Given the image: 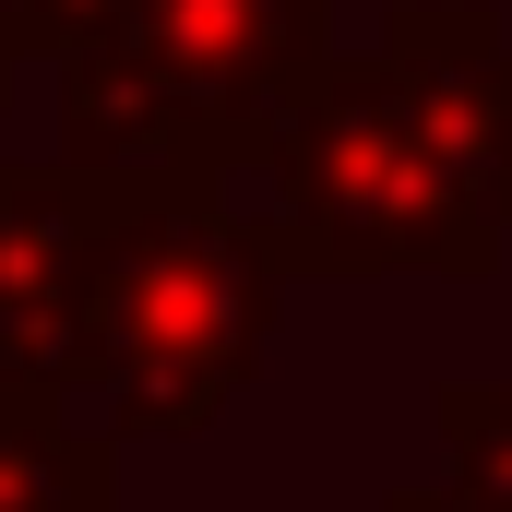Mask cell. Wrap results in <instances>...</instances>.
Returning <instances> with one entry per match:
<instances>
[{"mask_svg": "<svg viewBox=\"0 0 512 512\" xmlns=\"http://www.w3.org/2000/svg\"><path fill=\"white\" fill-rule=\"evenodd\" d=\"M60 84V167L239 179L251 131L334 48V0H12Z\"/></svg>", "mask_w": 512, "mask_h": 512, "instance_id": "cell-2", "label": "cell"}, {"mask_svg": "<svg viewBox=\"0 0 512 512\" xmlns=\"http://www.w3.org/2000/svg\"><path fill=\"white\" fill-rule=\"evenodd\" d=\"M429 429H441L453 477H512V382H441Z\"/></svg>", "mask_w": 512, "mask_h": 512, "instance_id": "cell-7", "label": "cell"}, {"mask_svg": "<svg viewBox=\"0 0 512 512\" xmlns=\"http://www.w3.org/2000/svg\"><path fill=\"white\" fill-rule=\"evenodd\" d=\"M370 60L429 120L441 167L465 179V203L512 239V36H501V12L489 0H393Z\"/></svg>", "mask_w": 512, "mask_h": 512, "instance_id": "cell-4", "label": "cell"}, {"mask_svg": "<svg viewBox=\"0 0 512 512\" xmlns=\"http://www.w3.org/2000/svg\"><path fill=\"white\" fill-rule=\"evenodd\" d=\"M0 512H120V453L60 393L0 382Z\"/></svg>", "mask_w": 512, "mask_h": 512, "instance_id": "cell-6", "label": "cell"}, {"mask_svg": "<svg viewBox=\"0 0 512 512\" xmlns=\"http://www.w3.org/2000/svg\"><path fill=\"white\" fill-rule=\"evenodd\" d=\"M239 179H262V227L286 274H441V286L501 274V227L465 203L429 120L370 48H322L251 131Z\"/></svg>", "mask_w": 512, "mask_h": 512, "instance_id": "cell-3", "label": "cell"}, {"mask_svg": "<svg viewBox=\"0 0 512 512\" xmlns=\"http://www.w3.org/2000/svg\"><path fill=\"white\" fill-rule=\"evenodd\" d=\"M24 72H36V60H24V24H12V0H0V108L24 96Z\"/></svg>", "mask_w": 512, "mask_h": 512, "instance_id": "cell-9", "label": "cell"}, {"mask_svg": "<svg viewBox=\"0 0 512 512\" xmlns=\"http://www.w3.org/2000/svg\"><path fill=\"white\" fill-rule=\"evenodd\" d=\"M286 310L274 227L227 203V179H108V227L72 322V417L120 441H203Z\"/></svg>", "mask_w": 512, "mask_h": 512, "instance_id": "cell-1", "label": "cell"}, {"mask_svg": "<svg viewBox=\"0 0 512 512\" xmlns=\"http://www.w3.org/2000/svg\"><path fill=\"white\" fill-rule=\"evenodd\" d=\"M382 512H512V477H441V489H393Z\"/></svg>", "mask_w": 512, "mask_h": 512, "instance_id": "cell-8", "label": "cell"}, {"mask_svg": "<svg viewBox=\"0 0 512 512\" xmlns=\"http://www.w3.org/2000/svg\"><path fill=\"white\" fill-rule=\"evenodd\" d=\"M96 227H108V167H0V382L72 393Z\"/></svg>", "mask_w": 512, "mask_h": 512, "instance_id": "cell-5", "label": "cell"}]
</instances>
